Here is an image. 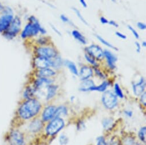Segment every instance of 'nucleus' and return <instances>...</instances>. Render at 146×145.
I'll use <instances>...</instances> for the list:
<instances>
[{"label": "nucleus", "instance_id": "f257e3e1", "mask_svg": "<svg viewBox=\"0 0 146 145\" xmlns=\"http://www.w3.org/2000/svg\"><path fill=\"white\" fill-rule=\"evenodd\" d=\"M41 109V104L35 98L25 100L17 109V115L23 120H29L37 116Z\"/></svg>", "mask_w": 146, "mask_h": 145}, {"label": "nucleus", "instance_id": "f03ea898", "mask_svg": "<svg viewBox=\"0 0 146 145\" xmlns=\"http://www.w3.org/2000/svg\"><path fill=\"white\" fill-rule=\"evenodd\" d=\"M22 21L19 16H15L9 28L1 35L6 40L12 41L19 35L22 30Z\"/></svg>", "mask_w": 146, "mask_h": 145}, {"label": "nucleus", "instance_id": "7ed1b4c3", "mask_svg": "<svg viewBox=\"0 0 146 145\" xmlns=\"http://www.w3.org/2000/svg\"><path fill=\"white\" fill-rule=\"evenodd\" d=\"M41 27L42 26L39 21L35 23L28 22L21 30L20 34V37L23 40L36 37L40 33V30Z\"/></svg>", "mask_w": 146, "mask_h": 145}, {"label": "nucleus", "instance_id": "20e7f679", "mask_svg": "<svg viewBox=\"0 0 146 145\" xmlns=\"http://www.w3.org/2000/svg\"><path fill=\"white\" fill-rule=\"evenodd\" d=\"M5 142H7L8 145H24L25 136L20 130L13 129L5 136Z\"/></svg>", "mask_w": 146, "mask_h": 145}, {"label": "nucleus", "instance_id": "39448f33", "mask_svg": "<svg viewBox=\"0 0 146 145\" xmlns=\"http://www.w3.org/2000/svg\"><path fill=\"white\" fill-rule=\"evenodd\" d=\"M35 56L45 57L47 58H53L57 55V50L50 46H36L34 49Z\"/></svg>", "mask_w": 146, "mask_h": 145}, {"label": "nucleus", "instance_id": "423d86ee", "mask_svg": "<svg viewBox=\"0 0 146 145\" xmlns=\"http://www.w3.org/2000/svg\"><path fill=\"white\" fill-rule=\"evenodd\" d=\"M64 120L61 118H54V119L48 125L46 132L49 135H53L60 131L64 126Z\"/></svg>", "mask_w": 146, "mask_h": 145}, {"label": "nucleus", "instance_id": "0eeeda50", "mask_svg": "<svg viewBox=\"0 0 146 145\" xmlns=\"http://www.w3.org/2000/svg\"><path fill=\"white\" fill-rule=\"evenodd\" d=\"M102 102L106 108L113 109L117 103V97L112 92L106 91L102 96Z\"/></svg>", "mask_w": 146, "mask_h": 145}, {"label": "nucleus", "instance_id": "6e6552de", "mask_svg": "<svg viewBox=\"0 0 146 145\" xmlns=\"http://www.w3.org/2000/svg\"><path fill=\"white\" fill-rule=\"evenodd\" d=\"M33 65L37 70L52 67V58L35 56L33 59Z\"/></svg>", "mask_w": 146, "mask_h": 145}, {"label": "nucleus", "instance_id": "1a4fd4ad", "mask_svg": "<svg viewBox=\"0 0 146 145\" xmlns=\"http://www.w3.org/2000/svg\"><path fill=\"white\" fill-rule=\"evenodd\" d=\"M87 54H89L95 59H102L104 58V51L102 48L96 45H91L86 49Z\"/></svg>", "mask_w": 146, "mask_h": 145}, {"label": "nucleus", "instance_id": "9d476101", "mask_svg": "<svg viewBox=\"0 0 146 145\" xmlns=\"http://www.w3.org/2000/svg\"><path fill=\"white\" fill-rule=\"evenodd\" d=\"M15 15L0 14V34H2L9 28Z\"/></svg>", "mask_w": 146, "mask_h": 145}, {"label": "nucleus", "instance_id": "9b49d317", "mask_svg": "<svg viewBox=\"0 0 146 145\" xmlns=\"http://www.w3.org/2000/svg\"><path fill=\"white\" fill-rule=\"evenodd\" d=\"M51 84L52 81L48 78L37 77V78L34 81L33 85L32 86L37 92L44 88H46L49 85H51Z\"/></svg>", "mask_w": 146, "mask_h": 145}, {"label": "nucleus", "instance_id": "f8f14e48", "mask_svg": "<svg viewBox=\"0 0 146 145\" xmlns=\"http://www.w3.org/2000/svg\"><path fill=\"white\" fill-rule=\"evenodd\" d=\"M104 57L106 58L107 64L110 68L114 69L116 67V62L117 60V57L111 51L108 50L104 51Z\"/></svg>", "mask_w": 146, "mask_h": 145}, {"label": "nucleus", "instance_id": "ddd939ff", "mask_svg": "<svg viewBox=\"0 0 146 145\" xmlns=\"http://www.w3.org/2000/svg\"><path fill=\"white\" fill-rule=\"evenodd\" d=\"M56 109V107L54 106H49L46 107L42 114V119L44 121H48L53 118Z\"/></svg>", "mask_w": 146, "mask_h": 145}, {"label": "nucleus", "instance_id": "4468645a", "mask_svg": "<svg viewBox=\"0 0 146 145\" xmlns=\"http://www.w3.org/2000/svg\"><path fill=\"white\" fill-rule=\"evenodd\" d=\"M36 76L37 77L49 78L56 75V72L49 67L37 70Z\"/></svg>", "mask_w": 146, "mask_h": 145}, {"label": "nucleus", "instance_id": "2eb2a0df", "mask_svg": "<svg viewBox=\"0 0 146 145\" xmlns=\"http://www.w3.org/2000/svg\"><path fill=\"white\" fill-rule=\"evenodd\" d=\"M93 75V70L89 66H84L80 69L79 76L82 81L88 80Z\"/></svg>", "mask_w": 146, "mask_h": 145}, {"label": "nucleus", "instance_id": "dca6fc26", "mask_svg": "<svg viewBox=\"0 0 146 145\" xmlns=\"http://www.w3.org/2000/svg\"><path fill=\"white\" fill-rule=\"evenodd\" d=\"M43 125L41 119L38 118H36L30 123L29 125V130L31 132H38L42 128Z\"/></svg>", "mask_w": 146, "mask_h": 145}, {"label": "nucleus", "instance_id": "f3484780", "mask_svg": "<svg viewBox=\"0 0 146 145\" xmlns=\"http://www.w3.org/2000/svg\"><path fill=\"white\" fill-rule=\"evenodd\" d=\"M145 86V84L144 80L143 77H141L137 83L133 85V90L134 94L136 96H140L142 94L144 90Z\"/></svg>", "mask_w": 146, "mask_h": 145}, {"label": "nucleus", "instance_id": "a211bd4d", "mask_svg": "<svg viewBox=\"0 0 146 145\" xmlns=\"http://www.w3.org/2000/svg\"><path fill=\"white\" fill-rule=\"evenodd\" d=\"M36 93V89L33 86H28L26 87L23 92V97L25 100H28L34 98V96Z\"/></svg>", "mask_w": 146, "mask_h": 145}, {"label": "nucleus", "instance_id": "6ab92c4d", "mask_svg": "<svg viewBox=\"0 0 146 145\" xmlns=\"http://www.w3.org/2000/svg\"><path fill=\"white\" fill-rule=\"evenodd\" d=\"M94 86H95V84L94 83V81L88 79V80L83 81V82L82 84L80 86V90L82 92L91 91V88H93Z\"/></svg>", "mask_w": 146, "mask_h": 145}, {"label": "nucleus", "instance_id": "aec40b11", "mask_svg": "<svg viewBox=\"0 0 146 145\" xmlns=\"http://www.w3.org/2000/svg\"><path fill=\"white\" fill-rule=\"evenodd\" d=\"M72 35L73 37H74V38H75L77 41H78L81 44L83 45L87 44V41L86 38L79 31L77 30H74L72 32Z\"/></svg>", "mask_w": 146, "mask_h": 145}, {"label": "nucleus", "instance_id": "412c9836", "mask_svg": "<svg viewBox=\"0 0 146 145\" xmlns=\"http://www.w3.org/2000/svg\"><path fill=\"white\" fill-rule=\"evenodd\" d=\"M57 88H58V87L57 86L52 85H49L46 88V89H47V94H46V98L48 101L50 99L52 98L55 96V94L56 93V92L57 90Z\"/></svg>", "mask_w": 146, "mask_h": 145}, {"label": "nucleus", "instance_id": "4be33fe9", "mask_svg": "<svg viewBox=\"0 0 146 145\" xmlns=\"http://www.w3.org/2000/svg\"><path fill=\"white\" fill-rule=\"evenodd\" d=\"M68 114V110L66 107L64 106H61L56 108L54 118H61V117L65 116Z\"/></svg>", "mask_w": 146, "mask_h": 145}, {"label": "nucleus", "instance_id": "5701e85b", "mask_svg": "<svg viewBox=\"0 0 146 145\" xmlns=\"http://www.w3.org/2000/svg\"><path fill=\"white\" fill-rule=\"evenodd\" d=\"M65 64L68 67V68L70 70V71H71L72 74H74V75H76V76H78L79 74L77 67L74 62L69 60H66L65 61Z\"/></svg>", "mask_w": 146, "mask_h": 145}, {"label": "nucleus", "instance_id": "b1692460", "mask_svg": "<svg viewBox=\"0 0 146 145\" xmlns=\"http://www.w3.org/2000/svg\"><path fill=\"white\" fill-rule=\"evenodd\" d=\"M110 85V83L107 81L103 82L102 84L99 86H94L93 88H91V91H98V92H104L108 86Z\"/></svg>", "mask_w": 146, "mask_h": 145}, {"label": "nucleus", "instance_id": "393cba45", "mask_svg": "<svg viewBox=\"0 0 146 145\" xmlns=\"http://www.w3.org/2000/svg\"><path fill=\"white\" fill-rule=\"evenodd\" d=\"M96 38L98 39V40L101 42V43H102L103 45H104L105 46H107V47H110V48H111V49H113V50H118V49L116 47H115V46H113V45H112L111 44H110L109 42H108L107 41H106V40H105L103 37H102L101 36H99V35H96Z\"/></svg>", "mask_w": 146, "mask_h": 145}, {"label": "nucleus", "instance_id": "a878e982", "mask_svg": "<svg viewBox=\"0 0 146 145\" xmlns=\"http://www.w3.org/2000/svg\"><path fill=\"white\" fill-rule=\"evenodd\" d=\"M48 42V40L46 37L41 36L38 37L36 40V43L37 44V46H47V44Z\"/></svg>", "mask_w": 146, "mask_h": 145}, {"label": "nucleus", "instance_id": "bb28decb", "mask_svg": "<svg viewBox=\"0 0 146 145\" xmlns=\"http://www.w3.org/2000/svg\"><path fill=\"white\" fill-rule=\"evenodd\" d=\"M113 124V120L111 118H106L103 121V126L104 129H110Z\"/></svg>", "mask_w": 146, "mask_h": 145}, {"label": "nucleus", "instance_id": "cd10ccee", "mask_svg": "<svg viewBox=\"0 0 146 145\" xmlns=\"http://www.w3.org/2000/svg\"><path fill=\"white\" fill-rule=\"evenodd\" d=\"M72 10L74 11V12L76 13V16H78V17L80 19V20L83 23H84V24L85 25H88V23H87V21L85 20V18L83 17V16L82 14H81L80 12L78 9H76V8H72Z\"/></svg>", "mask_w": 146, "mask_h": 145}, {"label": "nucleus", "instance_id": "c85d7f7f", "mask_svg": "<svg viewBox=\"0 0 146 145\" xmlns=\"http://www.w3.org/2000/svg\"><path fill=\"white\" fill-rule=\"evenodd\" d=\"M139 136L142 142H145L146 139V128L145 127H142L139 132Z\"/></svg>", "mask_w": 146, "mask_h": 145}, {"label": "nucleus", "instance_id": "c756f323", "mask_svg": "<svg viewBox=\"0 0 146 145\" xmlns=\"http://www.w3.org/2000/svg\"><path fill=\"white\" fill-rule=\"evenodd\" d=\"M85 58L86 59V60L92 65H93L94 66H98V63L96 61V59L93 58L92 57H91V55H90L88 54H85Z\"/></svg>", "mask_w": 146, "mask_h": 145}, {"label": "nucleus", "instance_id": "7c9ffc66", "mask_svg": "<svg viewBox=\"0 0 146 145\" xmlns=\"http://www.w3.org/2000/svg\"><path fill=\"white\" fill-rule=\"evenodd\" d=\"M114 90H115V92L116 93V95L117 96H118L120 98H123L124 95H123V92H122L120 87L119 86V85L117 84H116L115 85Z\"/></svg>", "mask_w": 146, "mask_h": 145}, {"label": "nucleus", "instance_id": "2f4dec72", "mask_svg": "<svg viewBox=\"0 0 146 145\" xmlns=\"http://www.w3.org/2000/svg\"><path fill=\"white\" fill-rule=\"evenodd\" d=\"M1 13L6 14H12L15 15V12L13 9V8L9 6H5L4 7V8L1 12Z\"/></svg>", "mask_w": 146, "mask_h": 145}, {"label": "nucleus", "instance_id": "473e14b6", "mask_svg": "<svg viewBox=\"0 0 146 145\" xmlns=\"http://www.w3.org/2000/svg\"><path fill=\"white\" fill-rule=\"evenodd\" d=\"M59 142L61 145H65L68 142V138L66 135L62 134L59 138Z\"/></svg>", "mask_w": 146, "mask_h": 145}, {"label": "nucleus", "instance_id": "72a5a7b5", "mask_svg": "<svg viewBox=\"0 0 146 145\" xmlns=\"http://www.w3.org/2000/svg\"><path fill=\"white\" fill-rule=\"evenodd\" d=\"M60 19L64 23H66V24H70V25H73L72 22L70 21L69 18L64 14H61L60 16Z\"/></svg>", "mask_w": 146, "mask_h": 145}, {"label": "nucleus", "instance_id": "f704fd0d", "mask_svg": "<svg viewBox=\"0 0 146 145\" xmlns=\"http://www.w3.org/2000/svg\"><path fill=\"white\" fill-rule=\"evenodd\" d=\"M128 29L131 32V33H132L133 36L135 37V38H136V39H139V35L138 33L136 32V30L133 27H132L130 25H128Z\"/></svg>", "mask_w": 146, "mask_h": 145}, {"label": "nucleus", "instance_id": "c9c22d12", "mask_svg": "<svg viewBox=\"0 0 146 145\" xmlns=\"http://www.w3.org/2000/svg\"><path fill=\"white\" fill-rule=\"evenodd\" d=\"M125 145H135L134 140L131 138H127L124 141Z\"/></svg>", "mask_w": 146, "mask_h": 145}, {"label": "nucleus", "instance_id": "e433bc0d", "mask_svg": "<svg viewBox=\"0 0 146 145\" xmlns=\"http://www.w3.org/2000/svg\"><path fill=\"white\" fill-rule=\"evenodd\" d=\"M137 26L140 29V30H145L146 29V25L145 24L141 22H139L137 23Z\"/></svg>", "mask_w": 146, "mask_h": 145}, {"label": "nucleus", "instance_id": "4c0bfd02", "mask_svg": "<svg viewBox=\"0 0 146 145\" xmlns=\"http://www.w3.org/2000/svg\"><path fill=\"white\" fill-rule=\"evenodd\" d=\"M141 103L145 106L146 105V94L145 93H143L141 94Z\"/></svg>", "mask_w": 146, "mask_h": 145}, {"label": "nucleus", "instance_id": "58836bf2", "mask_svg": "<svg viewBox=\"0 0 146 145\" xmlns=\"http://www.w3.org/2000/svg\"><path fill=\"white\" fill-rule=\"evenodd\" d=\"M116 35L117 37H118L119 38H121V39H123V40H125L127 38V36L124 34H123V33H120V32H116Z\"/></svg>", "mask_w": 146, "mask_h": 145}, {"label": "nucleus", "instance_id": "ea45409f", "mask_svg": "<svg viewBox=\"0 0 146 145\" xmlns=\"http://www.w3.org/2000/svg\"><path fill=\"white\" fill-rule=\"evenodd\" d=\"M135 46H136V51L137 53H140V50H141V45H140V44L138 42H135Z\"/></svg>", "mask_w": 146, "mask_h": 145}, {"label": "nucleus", "instance_id": "a19ab883", "mask_svg": "<svg viewBox=\"0 0 146 145\" xmlns=\"http://www.w3.org/2000/svg\"><path fill=\"white\" fill-rule=\"evenodd\" d=\"M108 24H109L110 25H111V26H114V27H115V28H118V27H119V25H118L115 21H113V20H111V21H108Z\"/></svg>", "mask_w": 146, "mask_h": 145}, {"label": "nucleus", "instance_id": "79ce46f5", "mask_svg": "<svg viewBox=\"0 0 146 145\" xmlns=\"http://www.w3.org/2000/svg\"><path fill=\"white\" fill-rule=\"evenodd\" d=\"M50 26H51V28H52V29L54 31V32L55 33H56L58 36H61V33H60V32L55 27V26H54L53 25H50Z\"/></svg>", "mask_w": 146, "mask_h": 145}, {"label": "nucleus", "instance_id": "37998d69", "mask_svg": "<svg viewBox=\"0 0 146 145\" xmlns=\"http://www.w3.org/2000/svg\"><path fill=\"white\" fill-rule=\"evenodd\" d=\"M100 22L102 24H108V21L107 19H106L105 17H102L100 19Z\"/></svg>", "mask_w": 146, "mask_h": 145}, {"label": "nucleus", "instance_id": "c03bdc74", "mask_svg": "<svg viewBox=\"0 0 146 145\" xmlns=\"http://www.w3.org/2000/svg\"><path fill=\"white\" fill-rule=\"evenodd\" d=\"M95 72H96V74H98L99 77H100V78H103L104 77V76H103V73H102L101 71L99 70H98V69L95 68Z\"/></svg>", "mask_w": 146, "mask_h": 145}, {"label": "nucleus", "instance_id": "a18cd8bd", "mask_svg": "<svg viewBox=\"0 0 146 145\" xmlns=\"http://www.w3.org/2000/svg\"><path fill=\"white\" fill-rule=\"evenodd\" d=\"M124 113H125V114L126 115H127L128 117H132V112L131 111H129V110H125V111H124Z\"/></svg>", "mask_w": 146, "mask_h": 145}, {"label": "nucleus", "instance_id": "49530a36", "mask_svg": "<svg viewBox=\"0 0 146 145\" xmlns=\"http://www.w3.org/2000/svg\"><path fill=\"white\" fill-rule=\"evenodd\" d=\"M79 1H80V4L82 5V6L84 8H87V3L86 2L85 0H79Z\"/></svg>", "mask_w": 146, "mask_h": 145}, {"label": "nucleus", "instance_id": "de8ad7c7", "mask_svg": "<svg viewBox=\"0 0 146 145\" xmlns=\"http://www.w3.org/2000/svg\"><path fill=\"white\" fill-rule=\"evenodd\" d=\"M4 7H5V5H4L3 4L1 1H0V14H1V12H3L4 8Z\"/></svg>", "mask_w": 146, "mask_h": 145}, {"label": "nucleus", "instance_id": "09e8293b", "mask_svg": "<svg viewBox=\"0 0 146 145\" xmlns=\"http://www.w3.org/2000/svg\"><path fill=\"white\" fill-rule=\"evenodd\" d=\"M108 145H119V144L116 141H111L110 142Z\"/></svg>", "mask_w": 146, "mask_h": 145}, {"label": "nucleus", "instance_id": "8fccbe9b", "mask_svg": "<svg viewBox=\"0 0 146 145\" xmlns=\"http://www.w3.org/2000/svg\"><path fill=\"white\" fill-rule=\"evenodd\" d=\"M142 46H144V47H145L146 46V42H145V41H143V42H142Z\"/></svg>", "mask_w": 146, "mask_h": 145}, {"label": "nucleus", "instance_id": "3c124183", "mask_svg": "<svg viewBox=\"0 0 146 145\" xmlns=\"http://www.w3.org/2000/svg\"><path fill=\"white\" fill-rule=\"evenodd\" d=\"M112 1H115V0H112Z\"/></svg>", "mask_w": 146, "mask_h": 145}]
</instances>
